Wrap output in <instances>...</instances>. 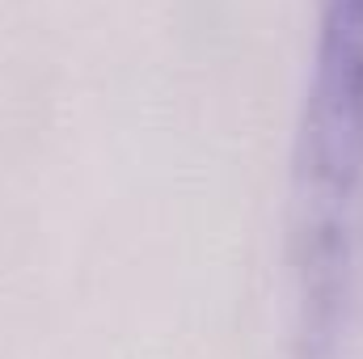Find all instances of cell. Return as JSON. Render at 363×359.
<instances>
[{"instance_id": "obj_1", "label": "cell", "mask_w": 363, "mask_h": 359, "mask_svg": "<svg viewBox=\"0 0 363 359\" xmlns=\"http://www.w3.org/2000/svg\"><path fill=\"white\" fill-rule=\"evenodd\" d=\"M291 170L300 338L330 359L363 279V0H317Z\"/></svg>"}]
</instances>
